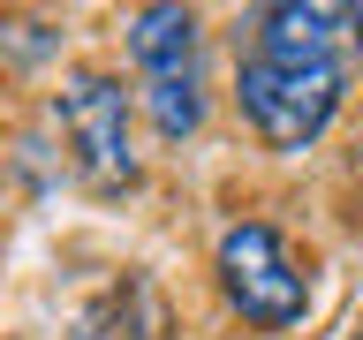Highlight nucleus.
<instances>
[{
    "mask_svg": "<svg viewBox=\"0 0 363 340\" xmlns=\"http://www.w3.org/2000/svg\"><path fill=\"white\" fill-rule=\"evenodd\" d=\"M0 159H8V152H0Z\"/></svg>",
    "mask_w": 363,
    "mask_h": 340,
    "instance_id": "39448f33",
    "label": "nucleus"
},
{
    "mask_svg": "<svg viewBox=\"0 0 363 340\" xmlns=\"http://www.w3.org/2000/svg\"><path fill=\"white\" fill-rule=\"evenodd\" d=\"M363 68V8L265 0L235 23V113L265 152H311Z\"/></svg>",
    "mask_w": 363,
    "mask_h": 340,
    "instance_id": "f257e3e1",
    "label": "nucleus"
},
{
    "mask_svg": "<svg viewBox=\"0 0 363 340\" xmlns=\"http://www.w3.org/2000/svg\"><path fill=\"white\" fill-rule=\"evenodd\" d=\"M121 45H129L136 91H144V113H152L159 144H189L212 113V84H204V23L197 8H129L121 23Z\"/></svg>",
    "mask_w": 363,
    "mask_h": 340,
    "instance_id": "f03ea898",
    "label": "nucleus"
},
{
    "mask_svg": "<svg viewBox=\"0 0 363 340\" xmlns=\"http://www.w3.org/2000/svg\"><path fill=\"white\" fill-rule=\"evenodd\" d=\"M53 129L68 144V166L91 197H129L144 166L129 144V84L113 68H68L53 91Z\"/></svg>",
    "mask_w": 363,
    "mask_h": 340,
    "instance_id": "7ed1b4c3",
    "label": "nucleus"
},
{
    "mask_svg": "<svg viewBox=\"0 0 363 340\" xmlns=\"http://www.w3.org/2000/svg\"><path fill=\"white\" fill-rule=\"evenodd\" d=\"M212 280H220L227 310L257 325V333H295L311 317V272L288 249V234L272 220H235L212 242Z\"/></svg>",
    "mask_w": 363,
    "mask_h": 340,
    "instance_id": "20e7f679",
    "label": "nucleus"
}]
</instances>
